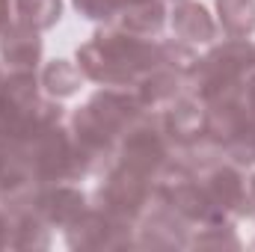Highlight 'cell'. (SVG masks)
<instances>
[{
  "instance_id": "6da1fadb",
  "label": "cell",
  "mask_w": 255,
  "mask_h": 252,
  "mask_svg": "<svg viewBox=\"0 0 255 252\" xmlns=\"http://www.w3.org/2000/svg\"><path fill=\"white\" fill-rule=\"evenodd\" d=\"M253 74V45L247 39H229L202 57L187 74V86L202 104L244 98V86Z\"/></svg>"
},
{
  "instance_id": "7a4b0ae2",
  "label": "cell",
  "mask_w": 255,
  "mask_h": 252,
  "mask_svg": "<svg viewBox=\"0 0 255 252\" xmlns=\"http://www.w3.org/2000/svg\"><path fill=\"white\" fill-rule=\"evenodd\" d=\"M21 154L30 160L42 187L45 184H60V181H77V178L86 175L83 166H80V157L74 151L71 133L60 125L48 127L42 136H36Z\"/></svg>"
},
{
  "instance_id": "3957f363",
  "label": "cell",
  "mask_w": 255,
  "mask_h": 252,
  "mask_svg": "<svg viewBox=\"0 0 255 252\" xmlns=\"http://www.w3.org/2000/svg\"><path fill=\"white\" fill-rule=\"evenodd\" d=\"M151 199H154V181L122 163L116 169H110L104 184L98 187V208L125 223L139 220L145 214V208L151 205Z\"/></svg>"
},
{
  "instance_id": "277c9868",
  "label": "cell",
  "mask_w": 255,
  "mask_h": 252,
  "mask_svg": "<svg viewBox=\"0 0 255 252\" xmlns=\"http://www.w3.org/2000/svg\"><path fill=\"white\" fill-rule=\"evenodd\" d=\"M172 160V148L166 142V136L160 133L157 119L154 122H139L128 130L119 142V163L145 175V178H157V172Z\"/></svg>"
},
{
  "instance_id": "5b68a950",
  "label": "cell",
  "mask_w": 255,
  "mask_h": 252,
  "mask_svg": "<svg viewBox=\"0 0 255 252\" xmlns=\"http://www.w3.org/2000/svg\"><path fill=\"white\" fill-rule=\"evenodd\" d=\"M65 241L71 250H119L130 247V223L110 217L101 208H86L77 223L65 229Z\"/></svg>"
},
{
  "instance_id": "8992f818",
  "label": "cell",
  "mask_w": 255,
  "mask_h": 252,
  "mask_svg": "<svg viewBox=\"0 0 255 252\" xmlns=\"http://www.w3.org/2000/svg\"><path fill=\"white\" fill-rule=\"evenodd\" d=\"M71 142H74V151L80 157V166L86 175L92 172H101L104 166H110V160L116 157V136L101 125L89 107H80L74 116H71Z\"/></svg>"
},
{
  "instance_id": "52a82bcc",
  "label": "cell",
  "mask_w": 255,
  "mask_h": 252,
  "mask_svg": "<svg viewBox=\"0 0 255 252\" xmlns=\"http://www.w3.org/2000/svg\"><path fill=\"white\" fill-rule=\"evenodd\" d=\"M199 184L205 190V196L211 199V205L223 217H229V220L253 217L250 196H247V178L241 175L238 166H226V163L205 166L202 175H199Z\"/></svg>"
},
{
  "instance_id": "ba28073f",
  "label": "cell",
  "mask_w": 255,
  "mask_h": 252,
  "mask_svg": "<svg viewBox=\"0 0 255 252\" xmlns=\"http://www.w3.org/2000/svg\"><path fill=\"white\" fill-rule=\"evenodd\" d=\"M92 110V116L107 127L116 139L125 136L133 125H139L145 119V107L136 98L133 89L128 86H104L101 92H95L86 104Z\"/></svg>"
},
{
  "instance_id": "9c48e42d",
  "label": "cell",
  "mask_w": 255,
  "mask_h": 252,
  "mask_svg": "<svg viewBox=\"0 0 255 252\" xmlns=\"http://www.w3.org/2000/svg\"><path fill=\"white\" fill-rule=\"evenodd\" d=\"M157 127L166 136L169 148H190L205 142V104L199 98H175L163 113L157 116Z\"/></svg>"
},
{
  "instance_id": "30bf717a",
  "label": "cell",
  "mask_w": 255,
  "mask_h": 252,
  "mask_svg": "<svg viewBox=\"0 0 255 252\" xmlns=\"http://www.w3.org/2000/svg\"><path fill=\"white\" fill-rule=\"evenodd\" d=\"M39 190H42V184H39L30 160L21 151L6 148L3 160H0V205H6V208H27V205H33Z\"/></svg>"
},
{
  "instance_id": "8fae6325",
  "label": "cell",
  "mask_w": 255,
  "mask_h": 252,
  "mask_svg": "<svg viewBox=\"0 0 255 252\" xmlns=\"http://www.w3.org/2000/svg\"><path fill=\"white\" fill-rule=\"evenodd\" d=\"M51 229H68L71 223H77L83 217V211L89 208L86 205V196L77 187H68V184H45V187L36 193L33 205H30Z\"/></svg>"
},
{
  "instance_id": "7c38bea8",
  "label": "cell",
  "mask_w": 255,
  "mask_h": 252,
  "mask_svg": "<svg viewBox=\"0 0 255 252\" xmlns=\"http://www.w3.org/2000/svg\"><path fill=\"white\" fill-rule=\"evenodd\" d=\"M136 247H151V250H175V247H190L187 238V223L169 211L166 205H157L142 223H139V238Z\"/></svg>"
},
{
  "instance_id": "4fadbf2b",
  "label": "cell",
  "mask_w": 255,
  "mask_h": 252,
  "mask_svg": "<svg viewBox=\"0 0 255 252\" xmlns=\"http://www.w3.org/2000/svg\"><path fill=\"white\" fill-rule=\"evenodd\" d=\"M184 89H187V77L172 71V68H151L142 77H136V83H133V92L145 110L169 107L175 98L184 95Z\"/></svg>"
},
{
  "instance_id": "5bb4252c",
  "label": "cell",
  "mask_w": 255,
  "mask_h": 252,
  "mask_svg": "<svg viewBox=\"0 0 255 252\" xmlns=\"http://www.w3.org/2000/svg\"><path fill=\"white\" fill-rule=\"evenodd\" d=\"M42 39L36 30L12 24L3 36H0V60L9 65L12 71H36L42 63Z\"/></svg>"
},
{
  "instance_id": "9a60e30c",
  "label": "cell",
  "mask_w": 255,
  "mask_h": 252,
  "mask_svg": "<svg viewBox=\"0 0 255 252\" xmlns=\"http://www.w3.org/2000/svg\"><path fill=\"white\" fill-rule=\"evenodd\" d=\"M172 30L187 45H196V42L208 45V42L217 39V24H214L211 12L202 3H193V0L175 3V9H172Z\"/></svg>"
},
{
  "instance_id": "2e32d148",
  "label": "cell",
  "mask_w": 255,
  "mask_h": 252,
  "mask_svg": "<svg viewBox=\"0 0 255 252\" xmlns=\"http://www.w3.org/2000/svg\"><path fill=\"white\" fill-rule=\"evenodd\" d=\"M119 27L125 33H133V36H142V39H151L163 30L166 24V6L163 0H139V3H130L125 6L119 15H116Z\"/></svg>"
},
{
  "instance_id": "e0dca14e",
  "label": "cell",
  "mask_w": 255,
  "mask_h": 252,
  "mask_svg": "<svg viewBox=\"0 0 255 252\" xmlns=\"http://www.w3.org/2000/svg\"><path fill=\"white\" fill-rule=\"evenodd\" d=\"M9 223H12V250H45L51 244V232L48 223L27 205V208H12L9 211Z\"/></svg>"
},
{
  "instance_id": "ac0fdd59",
  "label": "cell",
  "mask_w": 255,
  "mask_h": 252,
  "mask_svg": "<svg viewBox=\"0 0 255 252\" xmlns=\"http://www.w3.org/2000/svg\"><path fill=\"white\" fill-rule=\"evenodd\" d=\"M217 15L229 39H247L255 33V0H217Z\"/></svg>"
},
{
  "instance_id": "d6986e66",
  "label": "cell",
  "mask_w": 255,
  "mask_h": 252,
  "mask_svg": "<svg viewBox=\"0 0 255 252\" xmlns=\"http://www.w3.org/2000/svg\"><path fill=\"white\" fill-rule=\"evenodd\" d=\"M39 86H42V80L36 77V71H12L9 77H3L6 107H9L6 119H9L12 113H18V110L33 107V104L42 98V95H39ZM6 119H3V122H6Z\"/></svg>"
},
{
  "instance_id": "ffe728a7",
  "label": "cell",
  "mask_w": 255,
  "mask_h": 252,
  "mask_svg": "<svg viewBox=\"0 0 255 252\" xmlns=\"http://www.w3.org/2000/svg\"><path fill=\"white\" fill-rule=\"evenodd\" d=\"M63 15V0H15V18L36 33L51 30Z\"/></svg>"
},
{
  "instance_id": "44dd1931",
  "label": "cell",
  "mask_w": 255,
  "mask_h": 252,
  "mask_svg": "<svg viewBox=\"0 0 255 252\" xmlns=\"http://www.w3.org/2000/svg\"><path fill=\"white\" fill-rule=\"evenodd\" d=\"M80 80H83V71L68 60H54L42 68V89L51 95V98H68L80 89Z\"/></svg>"
},
{
  "instance_id": "7402d4cb",
  "label": "cell",
  "mask_w": 255,
  "mask_h": 252,
  "mask_svg": "<svg viewBox=\"0 0 255 252\" xmlns=\"http://www.w3.org/2000/svg\"><path fill=\"white\" fill-rule=\"evenodd\" d=\"M157 51H160V68H172L178 74H190L193 65L199 63V57L193 54V48L187 42H157Z\"/></svg>"
},
{
  "instance_id": "603a6c76",
  "label": "cell",
  "mask_w": 255,
  "mask_h": 252,
  "mask_svg": "<svg viewBox=\"0 0 255 252\" xmlns=\"http://www.w3.org/2000/svg\"><path fill=\"white\" fill-rule=\"evenodd\" d=\"M74 3V9L83 15V18H89V21H116V15H119V9H122V0H71Z\"/></svg>"
},
{
  "instance_id": "cb8c5ba5",
  "label": "cell",
  "mask_w": 255,
  "mask_h": 252,
  "mask_svg": "<svg viewBox=\"0 0 255 252\" xmlns=\"http://www.w3.org/2000/svg\"><path fill=\"white\" fill-rule=\"evenodd\" d=\"M244 107L250 113V122L255 125V74H250V80L244 86Z\"/></svg>"
},
{
  "instance_id": "d4e9b609",
  "label": "cell",
  "mask_w": 255,
  "mask_h": 252,
  "mask_svg": "<svg viewBox=\"0 0 255 252\" xmlns=\"http://www.w3.org/2000/svg\"><path fill=\"white\" fill-rule=\"evenodd\" d=\"M12 241V223H9V214L0 211V250H6Z\"/></svg>"
},
{
  "instance_id": "484cf974",
  "label": "cell",
  "mask_w": 255,
  "mask_h": 252,
  "mask_svg": "<svg viewBox=\"0 0 255 252\" xmlns=\"http://www.w3.org/2000/svg\"><path fill=\"white\" fill-rule=\"evenodd\" d=\"M12 27V15H9V0H0V36Z\"/></svg>"
},
{
  "instance_id": "4316f807",
  "label": "cell",
  "mask_w": 255,
  "mask_h": 252,
  "mask_svg": "<svg viewBox=\"0 0 255 252\" xmlns=\"http://www.w3.org/2000/svg\"><path fill=\"white\" fill-rule=\"evenodd\" d=\"M247 196H250V211L255 214V172L247 178Z\"/></svg>"
},
{
  "instance_id": "83f0119b",
  "label": "cell",
  "mask_w": 255,
  "mask_h": 252,
  "mask_svg": "<svg viewBox=\"0 0 255 252\" xmlns=\"http://www.w3.org/2000/svg\"><path fill=\"white\" fill-rule=\"evenodd\" d=\"M130 3H139V0H122V9H125V6H130ZM122 9H119V12H122Z\"/></svg>"
},
{
  "instance_id": "f1b7e54d",
  "label": "cell",
  "mask_w": 255,
  "mask_h": 252,
  "mask_svg": "<svg viewBox=\"0 0 255 252\" xmlns=\"http://www.w3.org/2000/svg\"><path fill=\"white\" fill-rule=\"evenodd\" d=\"M253 74H255V45H253Z\"/></svg>"
},
{
  "instance_id": "f546056e",
  "label": "cell",
  "mask_w": 255,
  "mask_h": 252,
  "mask_svg": "<svg viewBox=\"0 0 255 252\" xmlns=\"http://www.w3.org/2000/svg\"><path fill=\"white\" fill-rule=\"evenodd\" d=\"M3 151H6V148H3V142H0V160H3Z\"/></svg>"
},
{
  "instance_id": "4dcf8cb0",
  "label": "cell",
  "mask_w": 255,
  "mask_h": 252,
  "mask_svg": "<svg viewBox=\"0 0 255 252\" xmlns=\"http://www.w3.org/2000/svg\"><path fill=\"white\" fill-rule=\"evenodd\" d=\"M175 3H181V0H175Z\"/></svg>"
},
{
  "instance_id": "1f68e13d",
  "label": "cell",
  "mask_w": 255,
  "mask_h": 252,
  "mask_svg": "<svg viewBox=\"0 0 255 252\" xmlns=\"http://www.w3.org/2000/svg\"><path fill=\"white\" fill-rule=\"evenodd\" d=\"M253 247H255V244H253Z\"/></svg>"
},
{
  "instance_id": "d6a6232c",
  "label": "cell",
  "mask_w": 255,
  "mask_h": 252,
  "mask_svg": "<svg viewBox=\"0 0 255 252\" xmlns=\"http://www.w3.org/2000/svg\"><path fill=\"white\" fill-rule=\"evenodd\" d=\"M253 127H255V125H253Z\"/></svg>"
}]
</instances>
